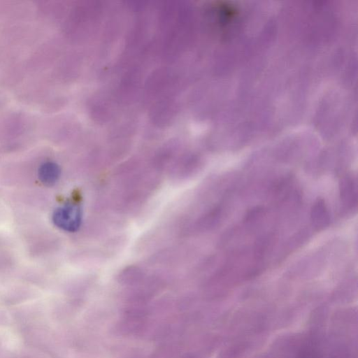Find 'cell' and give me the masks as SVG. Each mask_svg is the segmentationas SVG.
I'll return each mask as SVG.
<instances>
[{
	"label": "cell",
	"mask_w": 358,
	"mask_h": 358,
	"mask_svg": "<svg viewBox=\"0 0 358 358\" xmlns=\"http://www.w3.org/2000/svg\"><path fill=\"white\" fill-rule=\"evenodd\" d=\"M341 199L344 204L353 206L357 203V185L353 178L346 177L340 182Z\"/></svg>",
	"instance_id": "obj_5"
},
{
	"label": "cell",
	"mask_w": 358,
	"mask_h": 358,
	"mask_svg": "<svg viewBox=\"0 0 358 358\" xmlns=\"http://www.w3.org/2000/svg\"><path fill=\"white\" fill-rule=\"evenodd\" d=\"M182 348L176 343L164 344L153 352L150 358H178L182 354Z\"/></svg>",
	"instance_id": "obj_6"
},
{
	"label": "cell",
	"mask_w": 358,
	"mask_h": 358,
	"mask_svg": "<svg viewBox=\"0 0 358 358\" xmlns=\"http://www.w3.org/2000/svg\"><path fill=\"white\" fill-rule=\"evenodd\" d=\"M83 213L80 206L73 203L65 204L55 209L52 214V221L59 229L75 232L82 224Z\"/></svg>",
	"instance_id": "obj_1"
},
{
	"label": "cell",
	"mask_w": 358,
	"mask_h": 358,
	"mask_svg": "<svg viewBox=\"0 0 358 358\" xmlns=\"http://www.w3.org/2000/svg\"><path fill=\"white\" fill-rule=\"evenodd\" d=\"M310 219L313 227L317 230H322L329 226L330 216L322 199H317L313 205Z\"/></svg>",
	"instance_id": "obj_3"
},
{
	"label": "cell",
	"mask_w": 358,
	"mask_h": 358,
	"mask_svg": "<svg viewBox=\"0 0 358 358\" xmlns=\"http://www.w3.org/2000/svg\"><path fill=\"white\" fill-rule=\"evenodd\" d=\"M61 174L59 166L55 162H47L38 169V178L46 186H52L58 180Z\"/></svg>",
	"instance_id": "obj_4"
},
{
	"label": "cell",
	"mask_w": 358,
	"mask_h": 358,
	"mask_svg": "<svg viewBox=\"0 0 358 358\" xmlns=\"http://www.w3.org/2000/svg\"><path fill=\"white\" fill-rule=\"evenodd\" d=\"M178 358H196L194 355L189 354V353H182L180 357Z\"/></svg>",
	"instance_id": "obj_8"
},
{
	"label": "cell",
	"mask_w": 358,
	"mask_h": 358,
	"mask_svg": "<svg viewBox=\"0 0 358 358\" xmlns=\"http://www.w3.org/2000/svg\"><path fill=\"white\" fill-rule=\"evenodd\" d=\"M116 358H144V354L137 348H127L118 352Z\"/></svg>",
	"instance_id": "obj_7"
},
{
	"label": "cell",
	"mask_w": 358,
	"mask_h": 358,
	"mask_svg": "<svg viewBox=\"0 0 358 358\" xmlns=\"http://www.w3.org/2000/svg\"><path fill=\"white\" fill-rule=\"evenodd\" d=\"M147 324V319L122 317L115 323L111 331L118 336H143Z\"/></svg>",
	"instance_id": "obj_2"
}]
</instances>
